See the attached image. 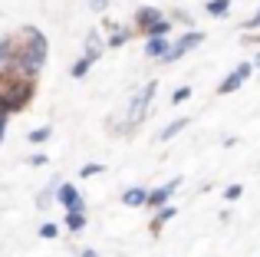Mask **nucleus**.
I'll list each match as a JSON object with an SVG mask.
<instances>
[{
    "mask_svg": "<svg viewBox=\"0 0 260 257\" xmlns=\"http://www.w3.org/2000/svg\"><path fill=\"white\" fill-rule=\"evenodd\" d=\"M241 191H244L241 185H231L228 191H224V198H228V201H234V198H241Z\"/></svg>",
    "mask_w": 260,
    "mask_h": 257,
    "instance_id": "nucleus-16",
    "label": "nucleus"
},
{
    "mask_svg": "<svg viewBox=\"0 0 260 257\" xmlns=\"http://www.w3.org/2000/svg\"><path fill=\"white\" fill-rule=\"evenodd\" d=\"M46 139H50V125H46V128H33V132H30L33 145H40V142H46Z\"/></svg>",
    "mask_w": 260,
    "mask_h": 257,
    "instance_id": "nucleus-14",
    "label": "nucleus"
},
{
    "mask_svg": "<svg viewBox=\"0 0 260 257\" xmlns=\"http://www.w3.org/2000/svg\"><path fill=\"white\" fill-rule=\"evenodd\" d=\"M155 89L158 86L155 83H148L145 89L135 96V103H132V109H128V125H135V122H142V116H145V109H148V103H152V96H155Z\"/></svg>",
    "mask_w": 260,
    "mask_h": 257,
    "instance_id": "nucleus-2",
    "label": "nucleus"
},
{
    "mask_svg": "<svg viewBox=\"0 0 260 257\" xmlns=\"http://www.w3.org/2000/svg\"><path fill=\"white\" fill-rule=\"evenodd\" d=\"M254 63H257V66H260V53H257V59H254Z\"/></svg>",
    "mask_w": 260,
    "mask_h": 257,
    "instance_id": "nucleus-24",
    "label": "nucleus"
},
{
    "mask_svg": "<svg viewBox=\"0 0 260 257\" xmlns=\"http://www.w3.org/2000/svg\"><path fill=\"white\" fill-rule=\"evenodd\" d=\"M247 26H260V13H257V17H250V20H247Z\"/></svg>",
    "mask_w": 260,
    "mask_h": 257,
    "instance_id": "nucleus-21",
    "label": "nucleus"
},
{
    "mask_svg": "<svg viewBox=\"0 0 260 257\" xmlns=\"http://www.w3.org/2000/svg\"><path fill=\"white\" fill-rule=\"evenodd\" d=\"M201 40H204V33H194V30H191V33H184V37L178 40L175 46H168V53H165V63H172V59L184 56V53H188L191 46H198V43H201Z\"/></svg>",
    "mask_w": 260,
    "mask_h": 257,
    "instance_id": "nucleus-3",
    "label": "nucleus"
},
{
    "mask_svg": "<svg viewBox=\"0 0 260 257\" xmlns=\"http://www.w3.org/2000/svg\"><path fill=\"white\" fill-rule=\"evenodd\" d=\"M43 59H46V40H43V33L26 30V46H20L17 59H13L17 73H23V76H37V73L43 70Z\"/></svg>",
    "mask_w": 260,
    "mask_h": 257,
    "instance_id": "nucleus-1",
    "label": "nucleus"
},
{
    "mask_svg": "<svg viewBox=\"0 0 260 257\" xmlns=\"http://www.w3.org/2000/svg\"><path fill=\"white\" fill-rule=\"evenodd\" d=\"M59 201H63L70 211H83V198H79V191L73 185H66V188H59Z\"/></svg>",
    "mask_w": 260,
    "mask_h": 257,
    "instance_id": "nucleus-5",
    "label": "nucleus"
},
{
    "mask_svg": "<svg viewBox=\"0 0 260 257\" xmlns=\"http://www.w3.org/2000/svg\"><path fill=\"white\" fill-rule=\"evenodd\" d=\"M247 76H250V63H241V66H237V70L231 73L228 79H224L221 86H217V92H234V89H237V86H241Z\"/></svg>",
    "mask_w": 260,
    "mask_h": 257,
    "instance_id": "nucleus-4",
    "label": "nucleus"
},
{
    "mask_svg": "<svg viewBox=\"0 0 260 257\" xmlns=\"http://www.w3.org/2000/svg\"><path fill=\"white\" fill-rule=\"evenodd\" d=\"M102 172V165H86L83 168V178H92V175H99Z\"/></svg>",
    "mask_w": 260,
    "mask_h": 257,
    "instance_id": "nucleus-17",
    "label": "nucleus"
},
{
    "mask_svg": "<svg viewBox=\"0 0 260 257\" xmlns=\"http://www.w3.org/2000/svg\"><path fill=\"white\" fill-rule=\"evenodd\" d=\"M145 201H148L145 188H132V191H125V205L128 208H139V205H145Z\"/></svg>",
    "mask_w": 260,
    "mask_h": 257,
    "instance_id": "nucleus-7",
    "label": "nucleus"
},
{
    "mask_svg": "<svg viewBox=\"0 0 260 257\" xmlns=\"http://www.w3.org/2000/svg\"><path fill=\"white\" fill-rule=\"evenodd\" d=\"M4 122H7V109L0 106V135H4Z\"/></svg>",
    "mask_w": 260,
    "mask_h": 257,
    "instance_id": "nucleus-20",
    "label": "nucleus"
},
{
    "mask_svg": "<svg viewBox=\"0 0 260 257\" xmlns=\"http://www.w3.org/2000/svg\"><path fill=\"white\" fill-rule=\"evenodd\" d=\"M92 63H95L92 56H83V59H79L76 66H73V76H86V70H89V66H92Z\"/></svg>",
    "mask_w": 260,
    "mask_h": 257,
    "instance_id": "nucleus-13",
    "label": "nucleus"
},
{
    "mask_svg": "<svg viewBox=\"0 0 260 257\" xmlns=\"http://www.w3.org/2000/svg\"><path fill=\"white\" fill-rule=\"evenodd\" d=\"M79 257H99V254H95V251H83V254H79Z\"/></svg>",
    "mask_w": 260,
    "mask_h": 257,
    "instance_id": "nucleus-23",
    "label": "nucleus"
},
{
    "mask_svg": "<svg viewBox=\"0 0 260 257\" xmlns=\"http://www.w3.org/2000/svg\"><path fill=\"white\" fill-rule=\"evenodd\" d=\"M228 7H231V0H211V4H208V13H211V17H224V13H228Z\"/></svg>",
    "mask_w": 260,
    "mask_h": 257,
    "instance_id": "nucleus-9",
    "label": "nucleus"
},
{
    "mask_svg": "<svg viewBox=\"0 0 260 257\" xmlns=\"http://www.w3.org/2000/svg\"><path fill=\"white\" fill-rule=\"evenodd\" d=\"M175 188H178V181H168L165 188H158V191H152V195H148V205H152V208L165 205V201H168V198L175 195Z\"/></svg>",
    "mask_w": 260,
    "mask_h": 257,
    "instance_id": "nucleus-6",
    "label": "nucleus"
},
{
    "mask_svg": "<svg viewBox=\"0 0 260 257\" xmlns=\"http://www.w3.org/2000/svg\"><path fill=\"white\" fill-rule=\"evenodd\" d=\"M184 125H188V119H178V122H172V125L165 128V132H161V142H168V139H172V135H178V132H181Z\"/></svg>",
    "mask_w": 260,
    "mask_h": 257,
    "instance_id": "nucleus-11",
    "label": "nucleus"
},
{
    "mask_svg": "<svg viewBox=\"0 0 260 257\" xmlns=\"http://www.w3.org/2000/svg\"><path fill=\"white\" fill-rule=\"evenodd\" d=\"M168 218H175V208H161V214H158V221H168Z\"/></svg>",
    "mask_w": 260,
    "mask_h": 257,
    "instance_id": "nucleus-19",
    "label": "nucleus"
},
{
    "mask_svg": "<svg viewBox=\"0 0 260 257\" xmlns=\"http://www.w3.org/2000/svg\"><path fill=\"white\" fill-rule=\"evenodd\" d=\"M139 23H145V26L158 23V10H155V7H152V10H142V13H139Z\"/></svg>",
    "mask_w": 260,
    "mask_h": 257,
    "instance_id": "nucleus-12",
    "label": "nucleus"
},
{
    "mask_svg": "<svg viewBox=\"0 0 260 257\" xmlns=\"http://www.w3.org/2000/svg\"><path fill=\"white\" fill-rule=\"evenodd\" d=\"M188 96H191V89H188V86H181V89H175V92H172V99H175V103H184Z\"/></svg>",
    "mask_w": 260,
    "mask_h": 257,
    "instance_id": "nucleus-15",
    "label": "nucleus"
},
{
    "mask_svg": "<svg viewBox=\"0 0 260 257\" xmlns=\"http://www.w3.org/2000/svg\"><path fill=\"white\" fill-rule=\"evenodd\" d=\"M92 7H95V10H102V7H106V0H92Z\"/></svg>",
    "mask_w": 260,
    "mask_h": 257,
    "instance_id": "nucleus-22",
    "label": "nucleus"
},
{
    "mask_svg": "<svg viewBox=\"0 0 260 257\" xmlns=\"http://www.w3.org/2000/svg\"><path fill=\"white\" fill-rule=\"evenodd\" d=\"M40 234H43V238H53V234H56V224H43V228H40Z\"/></svg>",
    "mask_w": 260,
    "mask_h": 257,
    "instance_id": "nucleus-18",
    "label": "nucleus"
},
{
    "mask_svg": "<svg viewBox=\"0 0 260 257\" xmlns=\"http://www.w3.org/2000/svg\"><path fill=\"white\" fill-rule=\"evenodd\" d=\"M83 224H86L83 211H70V214H66V228H70V231H79Z\"/></svg>",
    "mask_w": 260,
    "mask_h": 257,
    "instance_id": "nucleus-10",
    "label": "nucleus"
},
{
    "mask_svg": "<svg viewBox=\"0 0 260 257\" xmlns=\"http://www.w3.org/2000/svg\"><path fill=\"white\" fill-rule=\"evenodd\" d=\"M145 53H148V56H165V53H168V43H165V40H148Z\"/></svg>",
    "mask_w": 260,
    "mask_h": 257,
    "instance_id": "nucleus-8",
    "label": "nucleus"
}]
</instances>
